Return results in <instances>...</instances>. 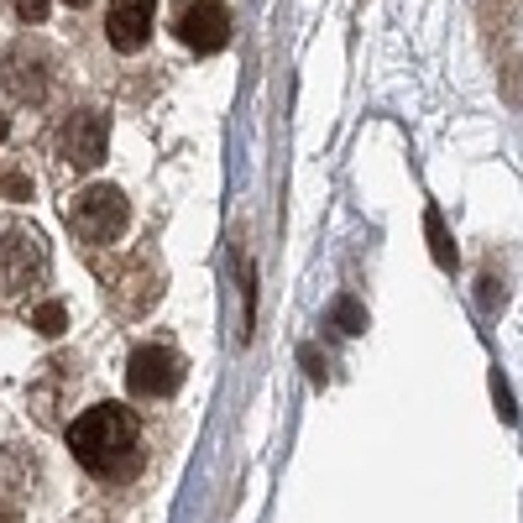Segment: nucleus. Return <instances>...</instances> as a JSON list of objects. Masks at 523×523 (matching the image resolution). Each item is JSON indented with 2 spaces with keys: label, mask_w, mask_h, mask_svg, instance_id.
<instances>
[{
  "label": "nucleus",
  "mask_w": 523,
  "mask_h": 523,
  "mask_svg": "<svg viewBox=\"0 0 523 523\" xmlns=\"http://www.w3.org/2000/svg\"><path fill=\"white\" fill-rule=\"evenodd\" d=\"M178 37H184L194 53H220L225 42H231V11H225L220 0H199V6H189L184 21H178Z\"/></svg>",
  "instance_id": "nucleus-7"
},
{
  "label": "nucleus",
  "mask_w": 523,
  "mask_h": 523,
  "mask_svg": "<svg viewBox=\"0 0 523 523\" xmlns=\"http://www.w3.org/2000/svg\"><path fill=\"white\" fill-rule=\"evenodd\" d=\"M492 393H497V419H503V424H518V403H513V393H508V377H503V372H492Z\"/></svg>",
  "instance_id": "nucleus-12"
},
{
  "label": "nucleus",
  "mask_w": 523,
  "mask_h": 523,
  "mask_svg": "<svg viewBox=\"0 0 523 523\" xmlns=\"http://www.w3.org/2000/svg\"><path fill=\"white\" fill-rule=\"evenodd\" d=\"M63 6H89V0H63Z\"/></svg>",
  "instance_id": "nucleus-18"
},
{
  "label": "nucleus",
  "mask_w": 523,
  "mask_h": 523,
  "mask_svg": "<svg viewBox=\"0 0 523 523\" xmlns=\"http://www.w3.org/2000/svg\"><path fill=\"white\" fill-rule=\"evenodd\" d=\"M299 361L309 367V377H314V382H325V361H320V351H314V346H304V351H299Z\"/></svg>",
  "instance_id": "nucleus-16"
},
{
  "label": "nucleus",
  "mask_w": 523,
  "mask_h": 523,
  "mask_svg": "<svg viewBox=\"0 0 523 523\" xmlns=\"http://www.w3.org/2000/svg\"><path fill=\"white\" fill-rule=\"evenodd\" d=\"M503 95L513 105H523V58H508V68H503Z\"/></svg>",
  "instance_id": "nucleus-13"
},
{
  "label": "nucleus",
  "mask_w": 523,
  "mask_h": 523,
  "mask_svg": "<svg viewBox=\"0 0 523 523\" xmlns=\"http://www.w3.org/2000/svg\"><path fill=\"white\" fill-rule=\"evenodd\" d=\"M330 314H335V325L346 330V335H361V330H367V309H361L356 299H335Z\"/></svg>",
  "instance_id": "nucleus-11"
},
{
  "label": "nucleus",
  "mask_w": 523,
  "mask_h": 523,
  "mask_svg": "<svg viewBox=\"0 0 523 523\" xmlns=\"http://www.w3.org/2000/svg\"><path fill=\"white\" fill-rule=\"evenodd\" d=\"M6 89L16 100H42V89H48V79H42V58H32V68H27V48H16L6 58Z\"/></svg>",
  "instance_id": "nucleus-8"
},
{
  "label": "nucleus",
  "mask_w": 523,
  "mask_h": 523,
  "mask_svg": "<svg viewBox=\"0 0 523 523\" xmlns=\"http://www.w3.org/2000/svg\"><path fill=\"white\" fill-rule=\"evenodd\" d=\"M68 225L84 236V241H116L126 231V194L116 184H95V189H84L74 204H68Z\"/></svg>",
  "instance_id": "nucleus-2"
},
{
  "label": "nucleus",
  "mask_w": 523,
  "mask_h": 523,
  "mask_svg": "<svg viewBox=\"0 0 523 523\" xmlns=\"http://www.w3.org/2000/svg\"><path fill=\"white\" fill-rule=\"evenodd\" d=\"M32 325H37V335H63V325H68V309L53 299V304H37L32 309Z\"/></svg>",
  "instance_id": "nucleus-10"
},
{
  "label": "nucleus",
  "mask_w": 523,
  "mask_h": 523,
  "mask_svg": "<svg viewBox=\"0 0 523 523\" xmlns=\"http://www.w3.org/2000/svg\"><path fill=\"white\" fill-rule=\"evenodd\" d=\"M152 16H157V0H110L105 11V37L116 53H136L152 32Z\"/></svg>",
  "instance_id": "nucleus-6"
},
{
  "label": "nucleus",
  "mask_w": 523,
  "mask_h": 523,
  "mask_svg": "<svg viewBox=\"0 0 523 523\" xmlns=\"http://www.w3.org/2000/svg\"><path fill=\"white\" fill-rule=\"evenodd\" d=\"M476 299H482L487 309H497V304H503V288H497V278H492V272L482 278V288H476Z\"/></svg>",
  "instance_id": "nucleus-14"
},
{
  "label": "nucleus",
  "mask_w": 523,
  "mask_h": 523,
  "mask_svg": "<svg viewBox=\"0 0 523 523\" xmlns=\"http://www.w3.org/2000/svg\"><path fill=\"white\" fill-rule=\"evenodd\" d=\"M105 116H95V110H79L74 121H68L63 131H58V152H63V163L68 168H100L105 163Z\"/></svg>",
  "instance_id": "nucleus-5"
},
{
  "label": "nucleus",
  "mask_w": 523,
  "mask_h": 523,
  "mask_svg": "<svg viewBox=\"0 0 523 523\" xmlns=\"http://www.w3.org/2000/svg\"><path fill=\"white\" fill-rule=\"evenodd\" d=\"M16 11H21V21H42L48 16V0H16Z\"/></svg>",
  "instance_id": "nucleus-17"
},
{
  "label": "nucleus",
  "mask_w": 523,
  "mask_h": 523,
  "mask_svg": "<svg viewBox=\"0 0 523 523\" xmlns=\"http://www.w3.org/2000/svg\"><path fill=\"white\" fill-rule=\"evenodd\" d=\"M42 267H48L42 236L37 231H21V225H6V231H0V288L21 293L27 283L42 278Z\"/></svg>",
  "instance_id": "nucleus-4"
},
{
  "label": "nucleus",
  "mask_w": 523,
  "mask_h": 523,
  "mask_svg": "<svg viewBox=\"0 0 523 523\" xmlns=\"http://www.w3.org/2000/svg\"><path fill=\"white\" fill-rule=\"evenodd\" d=\"M424 236H429V257H435V267L440 272H456V241H450V231H445V215L435 210V204H429L424 210Z\"/></svg>",
  "instance_id": "nucleus-9"
},
{
  "label": "nucleus",
  "mask_w": 523,
  "mask_h": 523,
  "mask_svg": "<svg viewBox=\"0 0 523 523\" xmlns=\"http://www.w3.org/2000/svg\"><path fill=\"white\" fill-rule=\"evenodd\" d=\"M184 382V361H178L168 346H136L126 361V388L136 398H168Z\"/></svg>",
  "instance_id": "nucleus-3"
},
{
  "label": "nucleus",
  "mask_w": 523,
  "mask_h": 523,
  "mask_svg": "<svg viewBox=\"0 0 523 523\" xmlns=\"http://www.w3.org/2000/svg\"><path fill=\"white\" fill-rule=\"evenodd\" d=\"M0 142H6V116H0Z\"/></svg>",
  "instance_id": "nucleus-19"
},
{
  "label": "nucleus",
  "mask_w": 523,
  "mask_h": 523,
  "mask_svg": "<svg viewBox=\"0 0 523 523\" xmlns=\"http://www.w3.org/2000/svg\"><path fill=\"white\" fill-rule=\"evenodd\" d=\"M6 194L11 199H32V178L27 173H6Z\"/></svg>",
  "instance_id": "nucleus-15"
},
{
  "label": "nucleus",
  "mask_w": 523,
  "mask_h": 523,
  "mask_svg": "<svg viewBox=\"0 0 523 523\" xmlns=\"http://www.w3.org/2000/svg\"><path fill=\"white\" fill-rule=\"evenodd\" d=\"M68 445L74 461L89 476H131L142 466V429H136L131 408L121 403H95L68 424Z\"/></svg>",
  "instance_id": "nucleus-1"
}]
</instances>
